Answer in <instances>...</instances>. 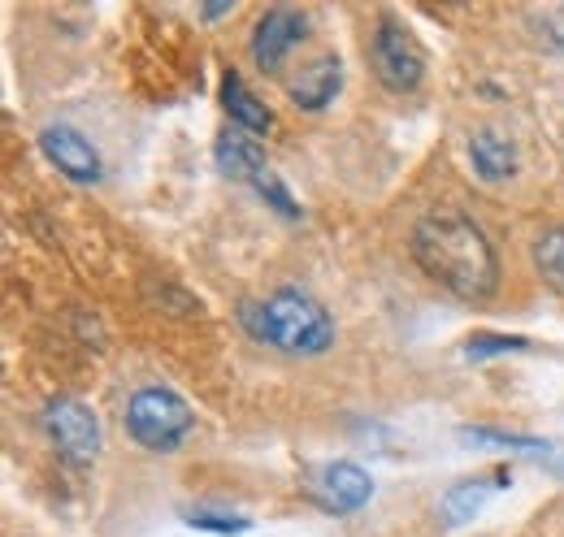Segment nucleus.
Returning a JSON list of instances; mask_svg holds the SVG:
<instances>
[{"label":"nucleus","instance_id":"obj_1","mask_svg":"<svg viewBox=\"0 0 564 537\" xmlns=\"http://www.w3.org/2000/svg\"><path fill=\"white\" fill-rule=\"evenodd\" d=\"M409 252L430 282L452 291L456 299H491L499 286V256L487 230L460 208H430L409 234Z\"/></svg>","mask_w":564,"mask_h":537},{"label":"nucleus","instance_id":"obj_2","mask_svg":"<svg viewBox=\"0 0 564 537\" xmlns=\"http://www.w3.org/2000/svg\"><path fill=\"white\" fill-rule=\"evenodd\" d=\"M239 326L282 355H326L335 347L330 313L300 286H279L261 299H243Z\"/></svg>","mask_w":564,"mask_h":537},{"label":"nucleus","instance_id":"obj_3","mask_svg":"<svg viewBox=\"0 0 564 537\" xmlns=\"http://www.w3.org/2000/svg\"><path fill=\"white\" fill-rule=\"evenodd\" d=\"M127 429H131V438L140 447L170 456V451H178L192 438L196 412H192V403L183 399L178 391H170V386H140L127 399Z\"/></svg>","mask_w":564,"mask_h":537},{"label":"nucleus","instance_id":"obj_4","mask_svg":"<svg viewBox=\"0 0 564 537\" xmlns=\"http://www.w3.org/2000/svg\"><path fill=\"white\" fill-rule=\"evenodd\" d=\"M369 62H373V74L382 87L391 91H417L425 78V53L422 44L413 40V31L382 13L378 26H373V40H369Z\"/></svg>","mask_w":564,"mask_h":537},{"label":"nucleus","instance_id":"obj_5","mask_svg":"<svg viewBox=\"0 0 564 537\" xmlns=\"http://www.w3.org/2000/svg\"><path fill=\"white\" fill-rule=\"evenodd\" d=\"M44 429H48L53 447L62 451V460L74 464V469L91 464L96 451H100V420H96V412L87 403L53 399L44 407Z\"/></svg>","mask_w":564,"mask_h":537},{"label":"nucleus","instance_id":"obj_6","mask_svg":"<svg viewBox=\"0 0 564 537\" xmlns=\"http://www.w3.org/2000/svg\"><path fill=\"white\" fill-rule=\"evenodd\" d=\"M304 31H308V18L300 13V9H265L261 18H257V26H252V62L265 69V74H279L286 66V57L300 48V40H304Z\"/></svg>","mask_w":564,"mask_h":537},{"label":"nucleus","instance_id":"obj_7","mask_svg":"<svg viewBox=\"0 0 564 537\" xmlns=\"http://www.w3.org/2000/svg\"><path fill=\"white\" fill-rule=\"evenodd\" d=\"M308 494H313L326 512L348 516V512H360V507L373 498V481H369V472L365 469H356V464H348V460H339V464H322V469L313 472Z\"/></svg>","mask_w":564,"mask_h":537},{"label":"nucleus","instance_id":"obj_8","mask_svg":"<svg viewBox=\"0 0 564 537\" xmlns=\"http://www.w3.org/2000/svg\"><path fill=\"white\" fill-rule=\"evenodd\" d=\"M40 147L57 165V174H66L70 183H100V174H105L100 152L91 147V139L70 131V127H44L40 131Z\"/></svg>","mask_w":564,"mask_h":537},{"label":"nucleus","instance_id":"obj_9","mask_svg":"<svg viewBox=\"0 0 564 537\" xmlns=\"http://www.w3.org/2000/svg\"><path fill=\"white\" fill-rule=\"evenodd\" d=\"M339 87H344V66H339L335 53H322V57L304 62V66L286 78V96H291V105L304 109V113L326 109V105L339 96Z\"/></svg>","mask_w":564,"mask_h":537},{"label":"nucleus","instance_id":"obj_10","mask_svg":"<svg viewBox=\"0 0 564 537\" xmlns=\"http://www.w3.org/2000/svg\"><path fill=\"white\" fill-rule=\"evenodd\" d=\"M469 165L482 183H503L517 174V147L512 139L495 127H478L469 134Z\"/></svg>","mask_w":564,"mask_h":537},{"label":"nucleus","instance_id":"obj_11","mask_svg":"<svg viewBox=\"0 0 564 537\" xmlns=\"http://www.w3.org/2000/svg\"><path fill=\"white\" fill-rule=\"evenodd\" d=\"M221 105H226V113H230V122H235L239 131H248V134L274 131V113L248 91V83H243L235 69L221 74Z\"/></svg>","mask_w":564,"mask_h":537},{"label":"nucleus","instance_id":"obj_12","mask_svg":"<svg viewBox=\"0 0 564 537\" xmlns=\"http://www.w3.org/2000/svg\"><path fill=\"white\" fill-rule=\"evenodd\" d=\"M270 161H265V152H261V143L252 139L248 131H239V127H230V131H221L217 139V169L226 174V178H235V183H248L257 169H265Z\"/></svg>","mask_w":564,"mask_h":537},{"label":"nucleus","instance_id":"obj_13","mask_svg":"<svg viewBox=\"0 0 564 537\" xmlns=\"http://www.w3.org/2000/svg\"><path fill=\"white\" fill-rule=\"evenodd\" d=\"M508 469H491L487 476H469V481H456L447 494H443V503H438V512H443V520L447 525H465V520H474V512L487 503V494L499 490L491 481H503Z\"/></svg>","mask_w":564,"mask_h":537},{"label":"nucleus","instance_id":"obj_14","mask_svg":"<svg viewBox=\"0 0 564 537\" xmlns=\"http://www.w3.org/2000/svg\"><path fill=\"white\" fill-rule=\"evenodd\" d=\"M534 265L547 277V286L564 295V230H547L534 239Z\"/></svg>","mask_w":564,"mask_h":537},{"label":"nucleus","instance_id":"obj_15","mask_svg":"<svg viewBox=\"0 0 564 537\" xmlns=\"http://www.w3.org/2000/svg\"><path fill=\"white\" fill-rule=\"evenodd\" d=\"M248 187H252V191H257L261 200L270 204V208H274L279 217H291V221L300 217V204H295V196H291V191L282 187V178L274 174V169H270V165H265V169H257V174L248 178Z\"/></svg>","mask_w":564,"mask_h":537},{"label":"nucleus","instance_id":"obj_16","mask_svg":"<svg viewBox=\"0 0 564 537\" xmlns=\"http://www.w3.org/2000/svg\"><path fill=\"white\" fill-rule=\"evenodd\" d=\"M187 525L192 529H205V534H221V537H230V534H248L252 529V520L248 516H235V512H187Z\"/></svg>","mask_w":564,"mask_h":537},{"label":"nucleus","instance_id":"obj_17","mask_svg":"<svg viewBox=\"0 0 564 537\" xmlns=\"http://www.w3.org/2000/svg\"><path fill=\"white\" fill-rule=\"evenodd\" d=\"M503 351H530V338L517 335H474L465 342L469 360H487V355H503Z\"/></svg>","mask_w":564,"mask_h":537},{"label":"nucleus","instance_id":"obj_18","mask_svg":"<svg viewBox=\"0 0 564 537\" xmlns=\"http://www.w3.org/2000/svg\"><path fill=\"white\" fill-rule=\"evenodd\" d=\"M465 438H474V442H491V447H508V451H530V456H547L552 447L547 442H539V438H525V434H503V429H465Z\"/></svg>","mask_w":564,"mask_h":537}]
</instances>
